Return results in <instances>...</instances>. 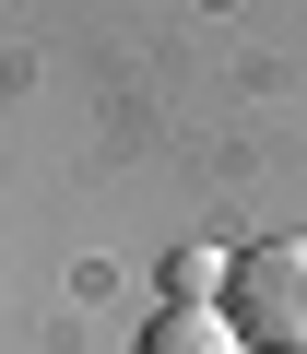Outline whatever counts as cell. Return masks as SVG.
Listing matches in <instances>:
<instances>
[{"label": "cell", "instance_id": "obj_1", "mask_svg": "<svg viewBox=\"0 0 307 354\" xmlns=\"http://www.w3.org/2000/svg\"><path fill=\"white\" fill-rule=\"evenodd\" d=\"M225 330L260 354H307V236H260L225 260Z\"/></svg>", "mask_w": 307, "mask_h": 354}, {"label": "cell", "instance_id": "obj_2", "mask_svg": "<svg viewBox=\"0 0 307 354\" xmlns=\"http://www.w3.org/2000/svg\"><path fill=\"white\" fill-rule=\"evenodd\" d=\"M130 354H248V342L225 330V307H166V319H154Z\"/></svg>", "mask_w": 307, "mask_h": 354}]
</instances>
